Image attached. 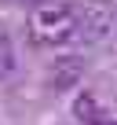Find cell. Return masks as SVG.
I'll use <instances>...</instances> for the list:
<instances>
[{
	"label": "cell",
	"mask_w": 117,
	"mask_h": 125,
	"mask_svg": "<svg viewBox=\"0 0 117 125\" xmlns=\"http://www.w3.org/2000/svg\"><path fill=\"white\" fill-rule=\"evenodd\" d=\"M15 70V44H11V33L4 30V22H0V77H8Z\"/></svg>",
	"instance_id": "obj_2"
},
{
	"label": "cell",
	"mask_w": 117,
	"mask_h": 125,
	"mask_svg": "<svg viewBox=\"0 0 117 125\" xmlns=\"http://www.w3.org/2000/svg\"><path fill=\"white\" fill-rule=\"evenodd\" d=\"M26 26L40 48H81L110 33L113 8L106 0H44L29 11Z\"/></svg>",
	"instance_id": "obj_1"
},
{
	"label": "cell",
	"mask_w": 117,
	"mask_h": 125,
	"mask_svg": "<svg viewBox=\"0 0 117 125\" xmlns=\"http://www.w3.org/2000/svg\"><path fill=\"white\" fill-rule=\"evenodd\" d=\"M95 125H117V121H106V118H99V121H95Z\"/></svg>",
	"instance_id": "obj_3"
}]
</instances>
